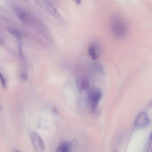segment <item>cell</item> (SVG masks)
<instances>
[{"mask_svg":"<svg viewBox=\"0 0 152 152\" xmlns=\"http://www.w3.org/2000/svg\"><path fill=\"white\" fill-rule=\"evenodd\" d=\"M111 27L113 34L117 37H122L125 35L126 31V26L119 16L115 15L112 18Z\"/></svg>","mask_w":152,"mask_h":152,"instance_id":"obj_1","label":"cell"},{"mask_svg":"<svg viewBox=\"0 0 152 152\" xmlns=\"http://www.w3.org/2000/svg\"><path fill=\"white\" fill-rule=\"evenodd\" d=\"M79 145L78 141L75 139L65 141L60 143L55 152H74L77 149Z\"/></svg>","mask_w":152,"mask_h":152,"instance_id":"obj_2","label":"cell"},{"mask_svg":"<svg viewBox=\"0 0 152 152\" xmlns=\"http://www.w3.org/2000/svg\"><path fill=\"white\" fill-rule=\"evenodd\" d=\"M150 119L147 114L144 112L139 113L136 117L134 121L135 127L138 129L145 128L149 124Z\"/></svg>","mask_w":152,"mask_h":152,"instance_id":"obj_3","label":"cell"},{"mask_svg":"<svg viewBox=\"0 0 152 152\" xmlns=\"http://www.w3.org/2000/svg\"><path fill=\"white\" fill-rule=\"evenodd\" d=\"M32 143L37 152H44L45 146L40 136L35 132H32L30 135Z\"/></svg>","mask_w":152,"mask_h":152,"instance_id":"obj_4","label":"cell"},{"mask_svg":"<svg viewBox=\"0 0 152 152\" xmlns=\"http://www.w3.org/2000/svg\"><path fill=\"white\" fill-rule=\"evenodd\" d=\"M102 96V92L99 88H95L91 91L90 95V99L92 108L97 107Z\"/></svg>","mask_w":152,"mask_h":152,"instance_id":"obj_5","label":"cell"},{"mask_svg":"<svg viewBox=\"0 0 152 152\" xmlns=\"http://www.w3.org/2000/svg\"><path fill=\"white\" fill-rule=\"evenodd\" d=\"M45 1V5L50 13L56 18L61 19V16L55 6L52 3L48 1Z\"/></svg>","mask_w":152,"mask_h":152,"instance_id":"obj_6","label":"cell"},{"mask_svg":"<svg viewBox=\"0 0 152 152\" xmlns=\"http://www.w3.org/2000/svg\"><path fill=\"white\" fill-rule=\"evenodd\" d=\"M14 10L15 15L21 21L25 23L27 22V16L23 9L19 7L16 6Z\"/></svg>","mask_w":152,"mask_h":152,"instance_id":"obj_7","label":"cell"},{"mask_svg":"<svg viewBox=\"0 0 152 152\" xmlns=\"http://www.w3.org/2000/svg\"><path fill=\"white\" fill-rule=\"evenodd\" d=\"M98 50L97 46L94 45H91L88 48V53L92 59L96 60L99 57V55Z\"/></svg>","mask_w":152,"mask_h":152,"instance_id":"obj_8","label":"cell"},{"mask_svg":"<svg viewBox=\"0 0 152 152\" xmlns=\"http://www.w3.org/2000/svg\"><path fill=\"white\" fill-rule=\"evenodd\" d=\"M8 32L13 37L20 39L21 37V34L19 31L16 28L11 26H8L7 28Z\"/></svg>","mask_w":152,"mask_h":152,"instance_id":"obj_9","label":"cell"},{"mask_svg":"<svg viewBox=\"0 0 152 152\" xmlns=\"http://www.w3.org/2000/svg\"><path fill=\"white\" fill-rule=\"evenodd\" d=\"M152 134H150L146 142L144 152H152Z\"/></svg>","mask_w":152,"mask_h":152,"instance_id":"obj_10","label":"cell"},{"mask_svg":"<svg viewBox=\"0 0 152 152\" xmlns=\"http://www.w3.org/2000/svg\"><path fill=\"white\" fill-rule=\"evenodd\" d=\"M80 86L82 89H88L90 86L89 82L87 79H83L81 82Z\"/></svg>","mask_w":152,"mask_h":152,"instance_id":"obj_11","label":"cell"},{"mask_svg":"<svg viewBox=\"0 0 152 152\" xmlns=\"http://www.w3.org/2000/svg\"><path fill=\"white\" fill-rule=\"evenodd\" d=\"M100 110L96 108H92L91 111V115L94 118H97L100 115Z\"/></svg>","mask_w":152,"mask_h":152,"instance_id":"obj_12","label":"cell"},{"mask_svg":"<svg viewBox=\"0 0 152 152\" xmlns=\"http://www.w3.org/2000/svg\"><path fill=\"white\" fill-rule=\"evenodd\" d=\"M0 79L1 85L4 89L6 88V80L4 78L2 74L0 71Z\"/></svg>","mask_w":152,"mask_h":152,"instance_id":"obj_13","label":"cell"},{"mask_svg":"<svg viewBox=\"0 0 152 152\" xmlns=\"http://www.w3.org/2000/svg\"><path fill=\"white\" fill-rule=\"evenodd\" d=\"M18 43V48L20 55L21 57H23V56L22 50V42L21 41H20Z\"/></svg>","mask_w":152,"mask_h":152,"instance_id":"obj_14","label":"cell"},{"mask_svg":"<svg viewBox=\"0 0 152 152\" xmlns=\"http://www.w3.org/2000/svg\"><path fill=\"white\" fill-rule=\"evenodd\" d=\"M22 77L23 80H27L28 78V72L26 71L23 72L22 74Z\"/></svg>","mask_w":152,"mask_h":152,"instance_id":"obj_15","label":"cell"},{"mask_svg":"<svg viewBox=\"0 0 152 152\" xmlns=\"http://www.w3.org/2000/svg\"><path fill=\"white\" fill-rule=\"evenodd\" d=\"M13 152H21L19 150H14Z\"/></svg>","mask_w":152,"mask_h":152,"instance_id":"obj_16","label":"cell"},{"mask_svg":"<svg viewBox=\"0 0 152 152\" xmlns=\"http://www.w3.org/2000/svg\"><path fill=\"white\" fill-rule=\"evenodd\" d=\"M2 110V107L0 104V110Z\"/></svg>","mask_w":152,"mask_h":152,"instance_id":"obj_17","label":"cell"},{"mask_svg":"<svg viewBox=\"0 0 152 152\" xmlns=\"http://www.w3.org/2000/svg\"><path fill=\"white\" fill-rule=\"evenodd\" d=\"M80 1H77V4H80Z\"/></svg>","mask_w":152,"mask_h":152,"instance_id":"obj_18","label":"cell"},{"mask_svg":"<svg viewBox=\"0 0 152 152\" xmlns=\"http://www.w3.org/2000/svg\"><path fill=\"white\" fill-rule=\"evenodd\" d=\"M2 40L1 39L0 37V43L2 42Z\"/></svg>","mask_w":152,"mask_h":152,"instance_id":"obj_19","label":"cell"},{"mask_svg":"<svg viewBox=\"0 0 152 152\" xmlns=\"http://www.w3.org/2000/svg\"><path fill=\"white\" fill-rule=\"evenodd\" d=\"M113 152H117V151L115 149V150H114Z\"/></svg>","mask_w":152,"mask_h":152,"instance_id":"obj_20","label":"cell"}]
</instances>
